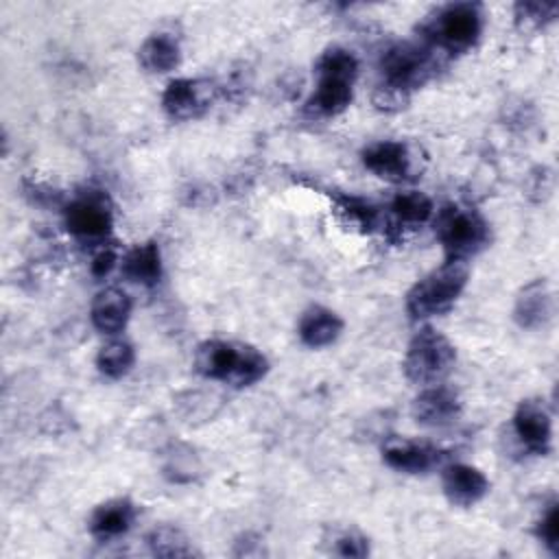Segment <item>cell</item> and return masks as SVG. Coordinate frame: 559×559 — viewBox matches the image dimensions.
<instances>
[{"label":"cell","mask_w":559,"mask_h":559,"mask_svg":"<svg viewBox=\"0 0 559 559\" xmlns=\"http://www.w3.org/2000/svg\"><path fill=\"white\" fill-rule=\"evenodd\" d=\"M439 68V52L426 44L400 41L380 57V81L373 90V105L382 111H400L411 94L421 87Z\"/></svg>","instance_id":"cell-1"},{"label":"cell","mask_w":559,"mask_h":559,"mask_svg":"<svg viewBox=\"0 0 559 559\" xmlns=\"http://www.w3.org/2000/svg\"><path fill=\"white\" fill-rule=\"evenodd\" d=\"M194 369L203 378L221 380L242 389L264 378L269 371V360L253 345L210 338L197 347Z\"/></svg>","instance_id":"cell-2"},{"label":"cell","mask_w":559,"mask_h":559,"mask_svg":"<svg viewBox=\"0 0 559 559\" xmlns=\"http://www.w3.org/2000/svg\"><path fill=\"white\" fill-rule=\"evenodd\" d=\"M317 87L306 100L312 118H334L352 103V87L358 76V59L341 46L328 48L314 66Z\"/></svg>","instance_id":"cell-3"},{"label":"cell","mask_w":559,"mask_h":559,"mask_svg":"<svg viewBox=\"0 0 559 559\" xmlns=\"http://www.w3.org/2000/svg\"><path fill=\"white\" fill-rule=\"evenodd\" d=\"M467 262L445 260L443 266L428 273L406 293V312L413 321L448 312L467 284Z\"/></svg>","instance_id":"cell-4"},{"label":"cell","mask_w":559,"mask_h":559,"mask_svg":"<svg viewBox=\"0 0 559 559\" xmlns=\"http://www.w3.org/2000/svg\"><path fill=\"white\" fill-rule=\"evenodd\" d=\"M421 33L426 46L437 52H465L483 33V11L474 2L445 4L424 24Z\"/></svg>","instance_id":"cell-5"},{"label":"cell","mask_w":559,"mask_h":559,"mask_svg":"<svg viewBox=\"0 0 559 559\" xmlns=\"http://www.w3.org/2000/svg\"><path fill=\"white\" fill-rule=\"evenodd\" d=\"M435 234L448 260L467 262L489 245V225L472 207L445 205L435 221Z\"/></svg>","instance_id":"cell-6"},{"label":"cell","mask_w":559,"mask_h":559,"mask_svg":"<svg viewBox=\"0 0 559 559\" xmlns=\"http://www.w3.org/2000/svg\"><path fill=\"white\" fill-rule=\"evenodd\" d=\"M456 349L435 328H421L408 343L404 373L413 384H437L454 365Z\"/></svg>","instance_id":"cell-7"},{"label":"cell","mask_w":559,"mask_h":559,"mask_svg":"<svg viewBox=\"0 0 559 559\" xmlns=\"http://www.w3.org/2000/svg\"><path fill=\"white\" fill-rule=\"evenodd\" d=\"M63 221L68 231L85 242L105 245L114 227V212L107 194L90 190L66 205Z\"/></svg>","instance_id":"cell-8"},{"label":"cell","mask_w":559,"mask_h":559,"mask_svg":"<svg viewBox=\"0 0 559 559\" xmlns=\"http://www.w3.org/2000/svg\"><path fill=\"white\" fill-rule=\"evenodd\" d=\"M218 90L210 79H175L162 94V107L173 120H192L212 107Z\"/></svg>","instance_id":"cell-9"},{"label":"cell","mask_w":559,"mask_h":559,"mask_svg":"<svg viewBox=\"0 0 559 559\" xmlns=\"http://www.w3.org/2000/svg\"><path fill=\"white\" fill-rule=\"evenodd\" d=\"M463 411L461 397L454 389L445 384H428L411 406V413L417 424L430 426V428H443L459 419Z\"/></svg>","instance_id":"cell-10"},{"label":"cell","mask_w":559,"mask_h":559,"mask_svg":"<svg viewBox=\"0 0 559 559\" xmlns=\"http://www.w3.org/2000/svg\"><path fill=\"white\" fill-rule=\"evenodd\" d=\"M513 430L531 454H546L552 441V424L542 400H522L513 413Z\"/></svg>","instance_id":"cell-11"},{"label":"cell","mask_w":559,"mask_h":559,"mask_svg":"<svg viewBox=\"0 0 559 559\" xmlns=\"http://www.w3.org/2000/svg\"><path fill=\"white\" fill-rule=\"evenodd\" d=\"M362 164L376 177L386 181H404L413 173V155L404 142L380 140L362 151Z\"/></svg>","instance_id":"cell-12"},{"label":"cell","mask_w":559,"mask_h":559,"mask_svg":"<svg viewBox=\"0 0 559 559\" xmlns=\"http://www.w3.org/2000/svg\"><path fill=\"white\" fill-rule=\"evenodd\" d=\"M382 459L389 467H393L397 472L424 474V472L432 469L443 459V452L424 441L393 437V439L384 441Z\"/></svg>","instance_id":"cell-13"},{"label":"cell","mask_w":559,"mask_h":559,"mask_svg":"<svg viewBox=\"0 0 559 559\" xmlns=\"http://www.w3.org/2000/svg\"><path fill=\"white\" fill-rule=\"evenodd\" d=\"M441 487L452 504L472 507L487 496L489 480L480 469L467 463H452L443 469Z\"/></svg>","instance_id":"cell-14"},{"label":"cell","mask_w":559,"mask_h":559,"mask_svg":"<svg viewBox=\"0 0 559 559\" xmlns=\"http://www.w3.org/2000/svg\"><path fill=\"white\" fill-rule=\"evenodd\" d=\"M552 317V293L544 277L528 282L515 297L513 319L524 330L544 328Z\"/></svg>","instance_id":"cell-15"},{"label":"cell","mask_w":559,"mask_h":559,"mask_svg":"<svg viewBox=\"0 0 559 559\" xmlns=\"http://www.w3.org/2000/svg\"><path fill=\"white\" fill-rule=\"evenodd\" d=\"M131 314V299L120 288H105L100 290L90 308L92 323L103 334H118L127 325Z\"/></svg>","instance_id":"cell-16"},{"label":"cell","mask_w":559,"mask_h":559,"mask_svg":"<svg viewBox=\"0 0 559 559\" xmlns=\"http://www.w3.org/2000/svg\"><path fill=\"white\" fill-rule=\"evenodd\" d=\"M135 520V504L129 498H114L98 504L90 515V533L98 539H116L124 535Z\"/></svg>","instance_id":"cell-17"},{"label":"cell","mask_w":559,"mask_h":559,"mask_svg":"<svg viewBox=\"0 0 559 559\" xmlns=\"http://www.w3.org/2000/svg\"><path fill=\"white\" fill-rule=\"evenodd\" d=\"M299 338L308 345V347H325L330 343H334L341 332H343V321L341 317L323 306H310L297 325Z\"/></svg>","instance_id":"cell-18"},{"label":"cell","mask_w":559,"mask_h":559,"mask_svg":"<svg viewBox=\"0 0 559 559\" xmlns=\"http://www.w3.org/2000/svg\"><path fill=\"white\" fill-rule=\"evenodd\" d=\"M122 275L142 286H155L162 277V255L155 242H142L122 258Z\"/></svg>","instance_id":"cell-19"},{"label":"cell","mask_w":559,"mask_h":559,"mask_svg":"<svg viewBox=\"0 0 559 559\" xmlns=\"http://www.w3.org/2000/svg\"><path fill=\"white\" fill-rule=\"evenodd\" d=\"M138 61L146 72H170L179 66L181 61V50L175 37H170L168 33H153L148 35L140 50H138Z\"/></svg>","instance_id":"cell-20"},{"label":"cell","mask_w":559,"mask_h":559,"mask_svg":"<svg viewBox=\"0 0 559 559\" xmlns=\"http://www.w3.org/2000/svg\"><path fill=\"white\" fill-rule=\"evenodd\" d=\"M391 216L400 229H415L432 218V201L417 190L397 192L391 201Z\"/></svg>","instance_id":"cell-21"},{"label":"cell","mask_w":559,"mask_h":559,"mask_svg":"<svg viewBox=\"0 0 559 559\" xmlns=\"http://www.w3.org/2000/svg\"><path fill=\"white\" fill-rule=\"evenodd\" d=\"M146 546L155 557H192L197 555L192 542L177 526L162 524L146 535Z\"/></svg>","instance_id":"cell-22"},{"label":"cell","mask_w":559,"mask_h":559,"mask_svg":"<svg viewBox=\"0 0 559 559\" xmlns=\"http://www.w3.org/2000/svg\"><path fill=\"white\" fill-rule=\"evenodd\" d=\"M223 406V400L212 391H186L175 400V408L186 424H201L212 419Z\"/></svg>","instance_id":"cell-23"},{"label":"cell","mask_w":559,"mask_h":559,"mask_svg":"<svg viewBox=\"0 0 559 559\" xmlns=\"http://www.w3.org/2000/svg\"><path fill=\"white\" fill-rule=\"evenodd\" d=\"M133 360H135L133 345L127 343V341L114 338V341L105 343V345L98 349L96 367H98V371L105 373L107 378H120V376H124V373L133 367Z\"/></svg>","instance_id":"cell-24"},{"label":"cell","mask_w":559,"mask_h":559,"mask_svg":"<svg viewBox=\"0 0 559 559\" xmlns=\"http://www.w3.org/2000/svg\"><path fill=\"white\" fill-rule=\"evenodd\" d=\"M334 207L347 225H354L360 231H371L378 225V210L360 197L336 194L334 197Z\"/></svg>","instance_id":"cell-25"},{"label":"cell","mask_w":559,"mask_h":559,"mask_svg":"<svg viewBox=\"0 0 559 559\" xmlns=\"http://www.w3.org/2000/svg\"><path fill=\"white\" fill-rule=\"evenodd\" d=\"M559 13L557 2H518L513 7L515 24L522 31H537L550 24Z\"/></svg>","instance_id":"cell-26"},{"label":"cell","mask_w":559,"mask_h":559,"mask_svg":"<svg viewBox=\"0 0 559 559\" xmlns=\"http://www.w3.org/2000/svg\"><path fill=\"white\" fill-rule=\"evenodd\" d=\"M164 474L173 483H190L199 474V459L188 445H173L166 452Z\"/></svg>","instance_id":"cell-27"},{"label":"cell","mask_w":559,"mask_h":559,"mask_svg":"<svg viewBox=\"0 0 559 559\" xmlns=\"http://www.w3.org/2000/svg\"><path fill=\"white\" fill-rule=\"evenodd\" d=\"M537 537L552 555H559V507H557V502H550L548 509L544 511V515L537 524Z\"/></svg>","instance_id":"cell-28"},{"label":"cell","mask_w":559,"mask_h":559,"mask_svg":"<svg viewBox=\"0 0 559 559\" xmlns=\"http://www.w3.org/2000/svg\"><path fill=\"white\" fill-rule=\"evenodd\" d=\"M334 552L341 557L360 559L369 555V539L356 531H345L334 537Z\"/></svg>","instance_id":"cell-29"},{"label":"cell","mask_w":559,"mask_h":559,"mask_svg":"<svg viewBox=\"0 0 559 559\" xmlns=\"http://www.w3.org/2000/svg\"><path fill=\"white\" fill-rule=\"evenodd\" d=\"M552 190V173L544 166L535 168L531 173V181H528V197L535 201H544Z\"/></svg>","instance_id":"cell-30"},{"label":"cell","mask_w":559,"mask_h":559,"mask_svg":"<svg viewBox=\"0 0 559 559\" xmlns=\"http://www.w3.org/2000/svg\"><path fill=\"white\" fill-rule=\"evenodd\" d=\"M116 262H118L116 249L109 247V245H103V247L94 253V258H92V262H90V271H92L94 277H105V275L111 273V269L116 266Z\"/></svg>","instance_id":"cell-31"}]
</instances>
